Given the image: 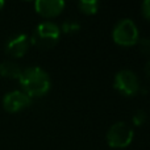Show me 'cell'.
I'll use <instances>...</instances> for the list:
<instances>
[{"mask_svg":"<svg viewBox=\"0 0 150 150\" xmlns=\"http://www.w3.org/2000/svg\"><path fill=\"white\" fill-rule=\"evenodd\" d=\"M112 38L120 46H133L140 40L137 25L130 18H122L115 25L112 30Z\"/></svg>","mask_w":150,"mask_h":150,"instance_id":"cell-3","label":"cell"},{"mask_svg":"<svg viewBox=\"0 0 150 150\" xmlns=\"http://www.w3.org/2000/svg\"><path fill=\"white\" fill-rule=\"evenodd\" d=\"M115 88L125 96H134L141 90L138 76L132 70H120L115 75Z\"/></svg>","mask_w":150,"mask_h":150,"instance_id":"cell-5","label":"cell"},{"mask_svg":"<svg viewBox=\"0 0 150 150\" xmlns=\"http://www.w3.org/2000/svg\"><path fill=\"white\" fill-rule=\"evenodd\" d=\"M61 37V29L57 24L52 21H44L38 24L29 37L30 45L36 46L40 50H49L58 44Z\"/></svg>","mask_w":150,"mask_h":150,"instance_id":"cell-2","label":"cell"},{"mask_svg":"<svg viewBox=\"0 0 150 150\" xmlns=\"http://www.w3.org/2000/svg\"><path fill=\"white\" fill-rule=\"evenodd\" d=\"M144 71H145V75L148 76V79H150V59L146 62L145 67H144Z\"/></svg>","mask_w":150,"mask_h":150,"instance_id":"cell-15","label":"cell"},{"mask_svg":"<svg viewBox=\"0 0 150 150\" xmlns=\"http://www.w3.org/2000/svg\"><path fill=\"white\" fill-rule=\"evenodd\" d=\"M78 8L86 16H92L98 12L99 0H78Z\"/></svg>","mask_w":150,"mask_h":150,"instance_id":"cell-10","label":"cell"},{"mask_svg":"<svg viewBox=\"0 0 150 150\" xmlns=\"http://www.w3.org/2000/svg\"><path fill=\"white\" fill-rule=\"evenodd\" d=\"M32 104V98H29L24 91L15 90L5 93L3 98V108L9 113H17L28 108Z\"/></svg>","mask_w":150,"mask_h":150,"instance_id":"cell-6","label":"cell"},{"mask_svg":"<svg viewBox=\"0 0 150 150\" xmlns=\"http://www.w3.org/2000/svg\"><path fill=\"white\" fill-rule=\"evenodd\" d=\"M59 29L66 34H73L80 30V24L76 20H66L63 21L62 26Z\"/></svg>","mask_w":150,"mask_h":150,"instance_id":"cell-11","label":"cell"},{"mask_svg":"<svg viewBox=\"0 0 150 150\" xmlns=\"http://www.w3.org/2000/svg\"><path fill=\"white\" fill-rule=\"evenodd\" d=\"M146 120H148V115H146V112L142 111V109L136 111L134 115L132 116V121L136 127H141V125H144L146 122Z\"/></svg>","mask_w":150,"mask_h":150,"instance_id":"cell-13","label":"cell"},{"mask_svg":"<svg viewBox=\"0 0 150 150\" xmlns=\"http://www.w3.org/2000/svg\"><path fill=\"white\" fill-rule=\"evenodd\" d=\"M30 46L29 36L25 33H20L11 37L5 45V53L12 58H21L28 53Z\"/></svg>","mask_w":150,"mask_h":150,"instance_id":"cell-7","label":"cell"},{"mask_svg":"<svg viewBox=\"0 0 150 150\" xmlns=\"http://www.w3.org/2000/svg\"><path fill=\"white\" fill-rule=\"evenodd\" d=\"M20 86L29 98H41L50 90V76L44 69L38 66H30L23 70L18 78Z\"/></svg>","mask_w":150,"mask_h":150,"instance_id":"cell-1","label":"cell"},{"mask_svg":"<svg viewBox=\"0 0 150 150\" xmlns=\"http://www.w3.org/2000/svg\"><path fill=\"white\" fill-rule=\"evenodd\" d=\"M141 12L142 16L146 18L148 21H150V0H144L142 5H141Z\"/></svg>","mask_w":150,"mask_h":150,"instance_id":"cell-14","label":"cell"},{"mask_svg":"<svg viewBox=\"0 0 150 150\" xmlns=\"http://www.w3.org/2000/svg\"><path fill=\"white\" fill-rule=\"evenodd\" d=\"M134 132L132 127L124 121H119L113 124L108 129L105 134V140L109 148L113 149H124L132 144Z\"/></svg>","mask_w":150,"mask_h":150,"instance_id":"cell-4","label":"cell"},{"mask_svg":"<svg viewBox=\"0 0 150 150\" xmlns=\"http://www.w3.org/2000/svg\"><path fill=\"white\" fill-rule=\"evenodd\" d=\"M4 4H5V0H0V11L3 9V7H4Z\"/></svg>","mask_w":150,"mask_h":150,"instance_id":"cell-16","label":"cell"},{"mask_svg":"<svg viewBox=\"0 0 150 150\" xmlns=\"http://www.w3.org/2000/svg\"><path fill=\"white\" fill-rule=\"evenodd\" d=\"M34 8L40 16L45 18H53L63 12L65 0H34Z\"/></svg>","mask_w":150,"mask_h":150,"instance_id":"cell-8","label":"cell"},{"mask_svg":"<svg viewBox=\"0 0 150 150\" xmlns=\"http://www.w3.org/2000/svg\"><path fill=\"white\" fill-rule=\"evenodd\" d=\"M136 45H138V50H140L141 54L150 58V38L149 37H142V38H140Z\"/></svg>","mask_w":150,"mask_h":150,"instance_id":"cell-12","label":"cell"},{"mask_svg":"<svg viewBox=\"0 0 150 150\" xmlns=\"http://www.w3.org/2000/svg\"><path fill=\"white\" fill-rule=\"evenodd\" d=\"M21 73H23V69L15 61L7 59L0 63V75L1 76L9 78V79H18Z\"/></svg>","mask_w":150,"mask_h":150,"instance_id":"cell-9","label":"cell"}]
</instances>
